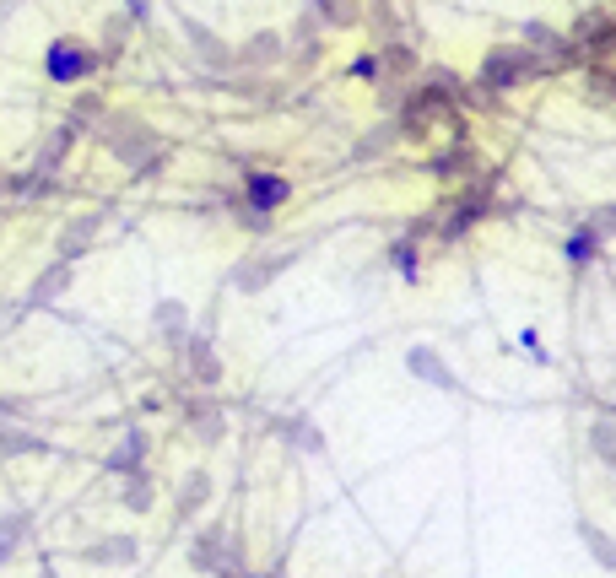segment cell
I'll use <instances>...</instances> for the list:
<instances>
[{
	"instance_id": "3957f363",
	"label": "cell",
	"mask_w": 616,
	"mask_h": 578,
	"mask_svg": "<svg viewBox=\"0 0 616 578\" xmlns=\"http://www.w3.org/2000/svg\"><path fill=\"white\" fill-rule=\"evenodd\" d=\"M44 71L55 76V82H82V76L103 71V55H98V49H87V44H76V38H60V44H49Z\"/></svg>"
},
{
	"instance_id": "ac0fdd59",
	"label": "cell",
	"mask_w": 616,
	"mask_h": 578,
	"mask_svg": "<svg viewBox=\"0 0 616 578\" xmlns=\"http://www.w3.org/2000/svg\"><path fill=\"white\" fill-rule=\"evenodd\" d=\"M98 227H103V211H92V217H82V222L65 227V238H60V265H71L76 254L92 244V233H98Z\"/></svg>"
},
{
	"instance_id": "1f68e13d",
	"label": "cell",
	"mask_w": 616,
	"mask_h": 578,
	"mask_svg": "<svg viewBox=\"0 0 616 578\" xmlns=\"http://www.w3.org/2000/svg\"><path fill=\"white\" fill-rule=\"evenodd\" d=\"M319 22H357V6H314Z\"/></svg>"
},
{
	"instance_id": "7c38bea8",
	"label": "cell",
	"mask_w": 616,
	"mask_h": 578,
	"mask_svg": "<svg viewBox=\"0 0 616 578\" xmlns=\"http://www.w3.org/2000/svg\"><path fill=\"white\" fill-rule=\"evenodd\" d=\"M573 535H579V546L589 551V557H595V568L616 573V541H611L606 530H600L595 519H579V524H573Z\"/></svg>"
},
{
	"instance_id": "277c9868",
	"label": "cell",
	"mask_w": 616,
	"mask_h": 578,
	"mask_svg": "<svg viewBox=\"0 0 616 578\" xmlns=\"http://www.w3.org/2000/svg\"><path fill=\"white\" fill-rule=\"evenodd\" d=\"M530 71H535V60L519 44L514 49H492V55L481 60V87H487V92H508V87L525 82Z\"/></svg>"
},
{
	"instance_id": "e0dca14e",
	"label": "cell",
	"mask_w": 616,
	"mask_h": 578,
	"mask_svg": "<svg viewBox=\"0 0 616 578\" xmlns=\"http://www.w3.org/2000/svg\"><path fill=\"white\" fill-rule=\"evenodd\" d=\"M28 530H33V514H28V508H11V514L0 519V568L11 562V551L28 541Z\"/></svg>"
},
{
	"instance_id": "8992f818",
	"label": "cell",
	"mask_w": 616,
	"mask_h": 578,
	"mask_svg": "<svg viewBox=\"0 0 616 578\" xmlns=\"http://www.w3.org/2000/svg\"><path fill=\"white\" fill-rule=\"evenodd\" d=\"M287 200H292V184L281 173H249L244 179V211H254V217H271Z\"/></svg>"
},
{
	"instance_id": "83f0119b",
	"label": "cell",
	"mask_w": 616,
	"mask_h": 578,
	"mask_svg": "<svg viewBox=\"0 0 616 578\" xmlns=\"http://www.w3.org/2000/svg\"><path fill=\"white\" fill-rule=\"evenodd\" d=\"M589 98H600V103H616V76L606 71V65H589Z\"/></svg>"
},
{
	"instance_id": "4fadbf2b",
	"label": "cell",
	"mask_w": 616,
	"mask_h": 578,
	"mask_svg": "<svg viewBox=\"0 0 616 578\" xmlns=\"http://www.w3.org/2000/svg\"><path fill=\"white\" fill-rule=\"evenodd\" d=\"M184 422L200 433V443H222V433H227L222 406H211V400H190V406H184Z\"/></svg>"
},
{
	"instance_id": "7a4b0ae2",
	"label": "cell",
	"mask_w": 616,
	"mask_h": 578,
	"mask_svg": "<svg viewBox=\"0 0 616 578\" xmlns=\"http://www.w3.org/2000/svg\"><path fill=\"white\" fill-rule=\"evenodd\" d=\"M109 146H114V157L125 168H157V163H163V136L146 130V125H136V119H114V125H109Z\"/></svg>"
},
{
	"instance_id": "9c48e42d",
	"label": "cell",
	"mask_w": 616,
	"mask_h": 578,
	"mask_svg": "<svg viewBox=\"0 0 616 578\" xmlns=\"http://www.w3.org/2000/svg\"><path fill=\"white\" fill-rule=\"evenodd\" d=\"M146 449H152V443H146V433H141V427H130V433L119 438V449L103 460V470H109V476H141Z\"/></svg>"
},
{
	"instance_id": "30bf717a",
	"label": "cell",
	"mask_w": 616,
	"mask_h": 578,
	"mask_svg": "<svg viewBox=\"0 0 616 578\" xmlns=\"http://www.w3.org/2000/svg\"><path fill=\"white\" fill-rule=\"evenodd\" d=\"M179 352H184V368H190V379H200V384H222V362H217V352H211L206 335H190Z\"/></svg>"
},
{
	"instance_id": "7402d4cb",
	"label": "cell",
	"mask_w": 616,
	"mask_h": 578,
	"mask_svg": "<svg viewBox=\"0 0 616 578\" xmlns=\"http://www.w3.org/2000/svg\"><path fill=\"white\" fill-rule=\"evenodd\" d=\"M49 443L38 433H22V427H0V454H44Z\"/></svg>"
},
{
	"instance_id": "6da1fadb",
	"label": "cell",
	"mask_w": 616,
	"mask_h": 578,
	"mask_svg": "<svg viewBox=\"0 0 616 578\" xmlns=\"http://www.w3.org/2000/svg\"><path fill=\"white\" fill-rule=\"evenodd\" d=\"M190 562H195L200 573H217V578H254V573H249V562H244V546H238L233 535L222 530V524H211V530H200V535H195Z\"/></svg>"
},
{
	"instance_id": "ffe728a7",
	"label": "cell",
	"mask_w": 616,
	"mask_h": 578,
	"mask_svg": "<svg viewBox=\"0 0 616 578\" xmlns=\"http://www.w3.org/2000/svg\"><path fill=\"white\" fill-rule=\"evenodd\" d=\"M65 287H71V265H60V260H55V265H49V271H44V276H38V281H33V292H28V303H33V308H38V303H55V298H60V292H65Z\"/></svg>"
},
{
	"instance_id": "52a82bcc",
	"label": "cell",
	"mask_w": 616,
	"mask_h": 578,
	"mask_svg": "<svg viewBox=\"0 0 616 578\" xmlns=\"http://www.w3.org/2000/svg\"><path fill=\"white\" fill-rule=\"evenodd\" d=\"M487 211H492V190H487V184H471V190H465V195L449 206V217H444V238H465L481 217H487Z\"/></svg>"
},
{
	"instance_id": "f546056e",
	"label": "cell",
	"mask_w": 616,
	"mask_h": 578,
	"mask_svg": "<svg viewBox=\"0 0 616 578\" xmlns=\"http://www.w3.org/2000/svg\"><path fill=\"white\" fill-rule=\"evenodd\" d=\"M589 233H595L600 238V244H606V238H616V206H595V211H589Z\"/></svg>"
},
{
	"instance_id": "d6a6232c",
	"label": "cell",
	"mask_w": 616,
	"mask_h": 578,
	"mask_svg": "<svg viewBox=\"0 0 616 578\" xmlns=\"http://www.w3.org/2000/svg\"><path fill=\"white\" fill-rule=\"evenodd\" d=\"M28 411L22 400H11V395H0V427H17V416Z\"/></svg>"
},
{
	"instance_id": "d4e9b609",
	"label": "cell",
	"mask_w": 616,
	"mask_h": 578,
	"mask_svg": "<svg viewBox=\"0 0 616 578\" xmlns=\"http://www.w3.org/2000/svg\"><path fill=\"white\" fill-rule=\"evenodd\" d=\"M589 449H595V460L616 465V422H595V427H589Z\"/></svg>"
},
{
	"instance_id": "d590c367",
	"label": "cell",
	"mask_w": 616,
	"mask_h": 578,
	"mask_svg": "<svg viewBox=\"0 0 616 578\" xmlns=\"http://www.w3.org/2000/svg\"><path fill=\"white\" fill-rule=\"evenodd\" d=\"M38 578H60V573H55V568H49V562H44V573H38Z\"/></svg>"
},
{
	"instance_id": "484cf974",
	"label": "cell",
	"mask_w": 616,
	"mask_h": 578,
	"mask_svg": "<svg viewBox=\"0 0 616 578\" xmlns=\"http://www.w3.org/2000/svg\"><path fill=\"white\" fill-rule=\"evenodd\" d=\"M595 254H600V238L589 233V227H573V238H568V260H573V265H589Z\"/></svg>"
},
{
	"instance_id": "9a60e30c",
	"label": "cell",
	"mask_w": 616,
	"mask_h": 578,
	"mask_svg": "<svg viewBox=\"0 0 616 578\" xmlns=\"http://www.w3.org/2000/svg\"><path fill=\"white\" fill-rule=\"evenodd\" d=\"M281 49H287V38L265 28V33L244 38V49H238V65H276V60H281Z\"/></svg>"
},
{
	"instance_id": "ba28073f",
	"label": "cell",
	"mask_w": 616,
	"mask_h": 578,
	"mask_svg": "<svg viewBox=\"0 0 616 578\" xmlns=\"http://www.w3.org/2000/svg\"><path fill=\"white\" fill-rule=\"evenodd\" d=\"M292 260H298L292 249H287V254H265V260H244V265L233 271V287H238V292H265Z\"/></svg>"
},
{
	"instance_id": "cb8c5ba5",
	"label": "cell",
	"mask_w": 616,
	"mask_h": 578,
	"mask_svg": "<svg viewBox=\"0 0 616 578\" xmlns=\"http://www.w3.org/2000/svg\"><path fill=\"white\" fill-rule=\"evenodd\" d=\"M152 503H157L152 476H146V470H141V476H125V508H130V514H146Z\"/></svg>"
},
{
	"instance_id": "44dd1931",
	"label": "cell",
	"mask_w": 616,
	"mask_h": 578,
	"mask_svg": "<svg viewBox=\"0 0 616 578\" xmlns=\"http://www.w3.org/2000/svg\"><path fill=\"white\" fill-rule=\"evenodd\" d=\"M206 497H211V476H206V470H190V476H184V487H179V514L184 519L200 514V508H206Z\"/></svg>"
},
{
	"instance_id": "603a6c76",
	"label": "cell",
	"mask_w": 616,
	"mask_h": 578,
	"mask_svg": "<svg viewBox=\"0 0 616 578\" xmlns=\"http://www.w3.org/2000/svg\"><path fill=\"white\" fill-rule=\"evenodd\" d=\"M390 265H395V271L406 276V281H417V276H422V260H417V238H395V244H390Z\"/></svg>"
},
{
	"instance_id": "5bb4252c",
	"label": "cell",
	"mask_w": 616,
	"mask_h": 578,
	"mask_svg": "<svg viewBox=\"0 0 616 578\" xmlns=\"http://www.w3.org/2000/svg\"><path fill=\"white\" fill-rule=\"evenodd\" d=\"M276 433L292 443V449H303V454H325V433H319L308 416H281L276 422Z\"/></svg>"
},
{
	"instance_id": "e575fe53",
	"label": "cell",
	"mask_w": 616,
	"mask_h": 578,
	"mask_svg": "<svg viewBox=\"0 0 616 578\" xmlns=\"http://www.w3.org/2000/svg\"><path fill=\"white\" fill-rule=\"evenodd\" d=\"M98 114H103L98 98H76V119H98Z\"/></svg>"
},
{
	"instance_id": "836d02e7",
	"label": "cell",
	"mask_w": 616,
	"mask_h": 578,
	"mask_svg": "<svg viewBox=\"0 0 616 578\" xmlns=\"http://www.w3.org/2000/svg\"><path fill=\"white\" fill-rule=\"evenodd\" d=\"M352 76H363V82H379V55H363L352 65Z\"/></svg>"
},
{
	"instance_id": "f1b7e54d",
	"label": "cell",
	"mask_w": 616,
	"mask_h": 578,
	"mask_svg": "<svg viewBox=\"0 0 616 578\" xmlns=\"http://www.w3.org/2000/svg\"><path fill=\"white\" fill-rule=\"evenodd\" d=\"M65 152H71V130H55V136L44 141V157H38V173H49V168H55Z\"/></svg>"
},
{
	"instance_id": "4dcf8cb0",
	"label": "cell",
	"mask_w": 616,
	"mask_h": 578,
	"mask_svg": "<svg viewBox=\"0 0 616 578\" xmlns=\"http://www.w3.org/2000/svg\"><path fill=\"white\" fill-rule=\"evenodd\" d=\"M411 65H417V60H411V49H384V55H379V76H406L411 71Z\"/></svg>"
},
{
	"instance_id": "8fae6325",
	"label": "cell",
	"mask_w": 616,
	"mask_h": 578,
	"mask_svg": "<svg viewBox=\"0 0 616 578\" xmlns=\"http://www.w3.org/2000/svg\"><path fill=\"white\" fill-rule=\"evenodd\" d=\"M179 28H184V38H190V44L200 49V60H206L211 71H227V65H233V49H227V44H222L217 33H206V28H200L195 17H184Z\"/></svg>"
},
{
	"instance_id": "2e32d148",
	"label": "cell",
	"mask_w": 616,
	"mask_h": 578,
	"mask_svg": "<svg viewBox=\"0 0 616 578\" xmlns=\"http://www.w3.org/2000/svg\"><path fill=\"white\" fill-rule=\"evenodd\" d=\"M152 319H157V330H163L173 346H184V341H190V308H184V303L163 298V303L152 308Z\"/></svg>"
},
{
	"instance_id": "4316f807",
	"label": "cell",
	"mask_w": 616,
	"mask_h": 578,
	"mask_svg": "<svg viewBox=\"0 0 616 578\" xmlns=\"http://www.w3.org/2000/svg\"><path fill=\"white\" fill-rule=\"evenodd\" d=\"M400 136V125H379V130H368V136H363V146H357V157H363V163H368V157H384V152H390V141Z\"/></svg>"
},
{
	"instance_id": "d6986e66",
	"label": "cell",
	"mask_w": 616,
	"mask_h": 578,
	"mask_svg": "<svg viewBox=\"0 0 616 578\" xmlns=\"http://www.w3.org/2000/svg\"><path fill=\"white\" fill-rule=\"evenodd\" d=\"M136 535H109V541H92L87 551H82V557L87 562H136Z\"/></svg>"
},
{
	"instance_id": "5b68a950",
	"label": "cell",
	"mask_w": 616,
	"mask_h": 578,
	"mask_svg": "<svg viewBox=\"0 0 616 578\" xmlns=\"http://www.w3.org/2000/svg\"><path fill=\"white\" fill-rule=\"evenodd\" d=\"M406 373H411V379H422V384H433V389H444V395H460V389H465L460 373H454L433 346H411V352H406Z\"/></svg>"
}]
</instances>
